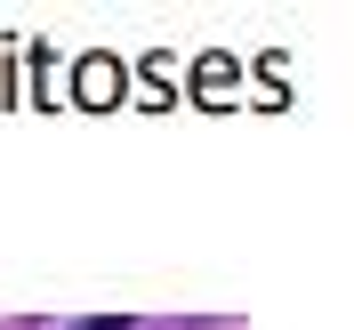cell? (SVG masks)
I'll return each mask as SVG.
<instances>
[{
    "label": "cell",
    "instance_id": "1",
    "mask_svg": "<svg viewBox=\"0 0 354 330\" xmlns=\"http://www.w3.org/2000/svg\"><path fill=\"white\" fill-rule=\"evenodd\" d=\"M81 330H129V314H97V322H81Z\"/></svg>",
    "mask_w": 354,
    "mask_h": 330
}]
</instances>
